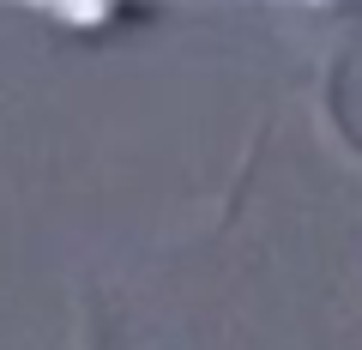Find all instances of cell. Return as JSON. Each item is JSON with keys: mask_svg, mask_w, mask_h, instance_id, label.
I'll list each match as a JSON object with an SVG mask.
<instances>
[]
</instances>
